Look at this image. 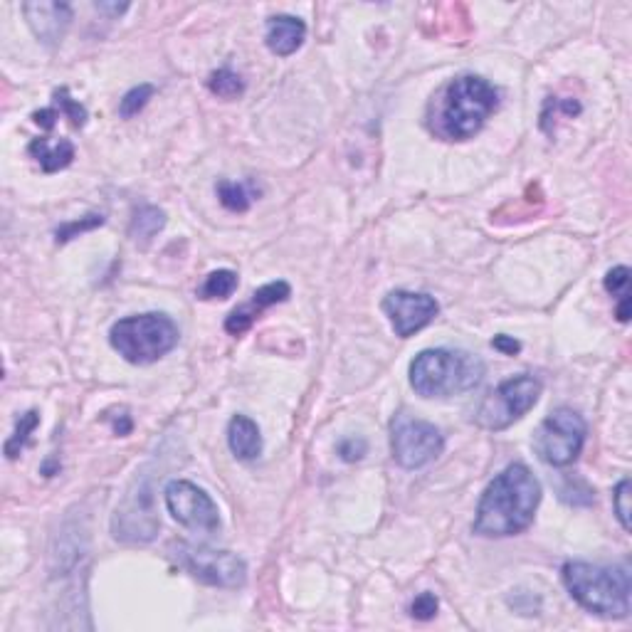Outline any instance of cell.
<instances>
[{
  "instance_id": "21",
  "label": "cell",
  "mask_w": 632,
  "mask_h": 632,
  "mask_svg": "<svg viewBox=\"0 0 632 632\" xmlns=\"http://www.w3.org/2000/svg\"><path fill=\"white\" fill-rule=\"evenodd\" d=\"M215 193H218L223 208L230 210V213H247V210H250L252 196L250 191H247L245 183L220 181L218 186H215Z\"/></svg>"
},
{
  "instance_id": "20",
  "label": "cell",
  "mask_w": 632,
  "mask_h": 632,
  "mask_svg": "<svg viewBox=\"0 0 632 632\" xmlns=\"http://www.w3.org/2000/svg\"><path fill=\"white\" fill-rule=\"evenodd\" d=\"M38 425H40L38 410H28L25 415H20L18 425H15V433L10 435L8 442H5V455H8V460H15V457L25 450V445L30 442V435L35 433Z\"/></svg>"
},
{
  "instance_id": "29",
  "label": "cell",
  "mask_w": 632,
  "mask_h": 632,
  "mask_svg": "<svg viewBox=\"0 0 632 632\" xmlns=\"http://www.w3.org/2000/svg\"><path fill=\"white\" fill-rule=\"evenodd\" d=\"M368 452V442L363 437H346L339 442V457L344 462H358L363 460V455Z\"/></svg>"
},
{
  "instance_id": "24",
  "label": "cell",
  "mask_w": 632,
  "mask_h": 632,
  "mask_svg": "<svg viewBox=\"0 0 632 632\" xmlns=\"http://www.w3.org/2000/svg\"><path fill=\"white\" fill-rule=\"evenodd\" d=\"M52 99H55V104L52 107L60 112V117L65 114L67 119H70V124L75 126V129H82L84 124H87V109L82 107V104L75 102V99L70 97V89L62 87V89H55V94H52Z\"/></svg>"
},
{
  "instance_id": "25",
  "label": "cell",
  "mask_w": 632,
  "mask_h": 632,
  "mask_svg": "<svg viewBox=\"0 0 632 632\" xmlns=\"http://www.w3.org/2000/svg\"><path fill=\"white\" fill-rule=\"evenodd\" d=\"M154 84H139V87L129 89V92L124 94V99L119 102V114L124 119H131L136 117V114L141 112V109L149 104V99L154 97Z\"/></svg>"
},
{
  "instance_id": "8",
  "label": "cell",
  "mask_w": 632,
  "mask_h": 632,
  "mask_svg": "<svg viewBox=\"0 0 632 632\" xmlns=\"http://www.w3.org/2000/svg\"><path fill=\"white\" fill-rule=\"evenodd\" d=\"M445 450V437L433 423L410 418L398 413L391 423V452L393 460L405 470H420L437 460Z\"/></svg>"
},
{
  "instance_id": "30",
  "label": "cell",
  "mask_w": 632,
  "mask_h": 632,
  "mask_svg": "<svg viewBox=\"0 0 632 632\" xmlns=\"http://www.w3.org/2000/svg\"><path fill=\"white\" fill-rule=\"evenodd\" d=\"M492 346H494V349H497V351H502V354H507V356H514V354H519V351H521L519 341H516L514 336H504V334L494 336Z\"/></svg>"
},
{
  "instance_id": "26",
  "label": "cell",
  "mask_w": 632,
  "mask_h": 632,
  "mask_svg": "<svg viewBox=\"0 0 632 632\" xmlns=\"http://www.w3.org/2000/svg\"><path fill=\"white\" fill-rule=\"evenodd\" d=\"M99 225H104V215L102 213H89V215H84V218L72 220V223L60 225V228L55 230V240L62 245V242H70L82 233H89V230L99 228Z\"/></svg>"
},
{
  "instance_id": "6",
  "label": "cell",
  "mask_w": 632,
  "mask_h": 632,
  "mask_svg": "<svg viewBox=\"0 0 632 632\" xmlns=\"http://www.w3.org/2000/svg\"><path fill=\"white\" fill-rule=\"evenodd\" d=\"M544 391L539 378L529 376H516L504 381L502 386L494 388L487 398L479 403L477 413H474V423L484 430H507L509 425H514L516 420L524 418L536 403H539V395Z\"/></svg>"
},
{
  "instance_id": "17",
  "label": "cell",
  "mask_w": 632,
  "mask_h": 632,
  "mask_svg": "<svg viewBox=\"0 0 632 632\" xmlns=\"http://www.w3.org/2000/svg\"><path fill=\"white\" fill-rule=\"evenodd\" d=\"M30 156L40 163V168L45 173H57L75 161V144L67 139H35L30 144Z\"/></svg>"
},
{
  "instance_id": "5",
  "label": "cell",
  "mask_w": 632,
  "mask_h": 632,
  "mask_svg": "<svg viewBox=\"0 0 632 632\" xmlns=\"http://www.w3.org/2000/svg\"><path fill=\"white\" fill-rule=\"evenodd\" d=\"M178 336L181 331H178L176 321L158 312L126 316L109 331L114 351L134 366H149L158 358L171 354L178 346Z\"/></svg>"
},
{
  "instance_id": "14",
  "label": "cell",
  "mask_w": 632,
  "mask_h": 632,
  "mask_svg": "<svg viewBox=\"0 0 632 632\" xmlns=\"http://www.w3.org/2000/svg\"><path fill=\"white\" fill-rule=\"evenodd\" d=\"M289 297H292V287H289L287 282L265 284V287H260L255 294H252L250 304H245V307L230 312L228 319H225V331L233 336H242L257 319H260V314L265 312V309L287 302Z\"/></svg>"
},
{
  "instance_id": "15",
  "label": "cell",
  "mask_w": 632,
  "mask_h": 632,
  "mask_svg": "<svg viewBox=\"0 0 632 632\" xmlns=\"http://www.w3.org/2000/svg\"><path fill=\"white\" fill-rule=\"evenodd\" d=\"M304 38H307V25L294 15H275L267 23L265 42L279 57L294 55L302 47Z\"/></svg>"
},
{
  "instance_id": "1",
  "label": "cell",
  "mask_w": 632,
  "mask_h": 632,
  "mask_svg": "<svg viewBox=\"0 0 632 632\" xmlns=\"http://www.w3.org/2000/svg\"><path fill=\"white\" fill-rule=\"evenodd\" d=\"M541 504V484L534 472L516 462L489 482L474 514V534L507 539L526 531Z\"/></svg>"
},
{
  "instance_id": "27",
  "label": "cell",
  "mask_w": 632,
  "mask_h": 632,
  "mask_svg": "<svg viewBox=\"0 0 632 632\" xmlns=\"http://www.w3.org/2000/svg\"><path fill=\"white\" fill-rule=\"evenodd\" d=\"M613 509H615V516H618L620 526H623L625 531H630V482L628 479H623V482L615 487Z\"/></svg>"
},
{
  "instance_id": "4",
  "label": "cell",
  "mask_w": 632,
  "mask_h": 632,
  "mask_svg": "<svg viewBox=\"0 0 632 632\" xmlns=\"http://www.w3.org/2000/svg\"><path fill=\"white\" fill-rule=\"evenodd\" d=\"M484 363L470 351L428 349L410 363V386L423 398H452L477 388Z\"/></svg>"
},
{
  "instance_id": "13",
  "label": "cell",
  "mask_w": 632,
  "mask_h": 632,
  "mask_svg": "<svg viewBox=\"0 0 632 632\" xmlns=\"http://www.w3.org/2000/svg\"><path fill=\"white\" fill-rule=\"evenodd\" d=\"M23 13L30 30L35 33V38L47 47L60 45L72 23L70 3H47V0H40V3H23Z\"/></svg>"
},
{
  "instance_id": "23",
  "label": "cell",
  "mask_w": 632,
  "mask_h": 632,
  "mask_svg": "<svg viewBox=\"0 0 632 632\" xmlns=\"http://www.w3.org/2000/svg\"><path fill=\"white\" fill-rule=\"evenodd\" d=\"M208 89L215 94V97L228 99L230 102V99H237L245 94V82H242L240 75H235L233 70H228V67H225V70H218L210 75Z\"/></svg>"
},
{
  "instance_id": "10",
  "label": "cell",
  "mask_w": 632,
  "mask_h": 632,
  "mask_svg": "<svg viewBox=\"0 0 632 632\" xmlns=\"http://www.w3.org/2000/svg\"><path fill=\"white\" fill-rule=\"evenodd\" d=\"M166 507L181 526L200 534H213L220 529V512L210 494L188 479H173L166 484Z\"/></svg>"
},
{
  "instance_id": "18",
  "label": "cell",
  "mask_w": 632,
  "mask_h": 632,
  "mask_svg": "<svg viewBox=\"0 0 632 632\" xmlns=\"http://www.w3.org/2000/svg\"><path fill=\"white\" fill-rule=\"evenodd\" d=\"M163 228H166V213H163L161 208H156V205H141V208H136L134 218H131L129 235L134 237L139 245H146V242L154 240Z\"/></svg>"
},
{
  "instance_id": "3",
  "label": "cell",
  "mask_w": 632,
  "mask_h": 632,
  "mask_svg": "<svg viewBox=\"0 0 632 632\" xmlns=\"http://www.w3.org/2000/svg\"><path fill=\"white\" fill-rule=\"evenodd\" d=\"M566 591L588 613L600 618H628L632 581L625 566H598L586 561H568L561 568Z\"/></svg>"
},
{
  "instance_id": "9",
  "label": "cell",
  "mask_w": 632,
  "mask_h": 632,
  "mask_svg": "<svg viewBox=\"0 0 632 632\" xmlns=\"http://www.w3.org/2000/svg\"><path fill=\"white\" fill-rule=\"evenodd\" d=\"M176 561L191 573L193 578L213 588H242L247 581V566L240 556L230 551H215L208 546L178 544Z\"/></svg>"
},
{
  "instance_id": "2",
  "label": "cell",
  "mask_w": 632,
  "mask_h": 632,
  "mask_svg": "<svg viewBox=\"0 0 632 632\" xmlns=\"http://www.w3.org/2000/svg\"><path fill=\"white\" fill-rule=\"evenodd\" d=\"M499 104V92L477 75L452 79L435 102L430 129L445 141H467L484 126Z\"/></svg>"
},
{
  "instance_id": "32",
  "label": "cell",
  "mask_w": 632,
  "mask_h": 632,
  "mask_svg": "<svg viewBox=\"0 0 632 632\" xmlns=\"http://www.w3.org/2000/svg\"><path fill=\"white\" fill-rule=\"evenodd\" d=\"M97 8H99V10H109V13H114V15H121L126 8H129V5H107V3H99Z\"/></svg>"
},
{
  "instance_id": "19",
  "label": "cell",
  "mask_w": 632,
  "mask_h": 632,
  "mask_svg": "<svg viewBox=\"0 0 632 632\" xmlns=\"http://www.w3.org/2000/svg\"><path fill=\"white\" fill-rule=\"evenodd\" d=\"M603 284L613 297H618V312H615L618 321L628 324L630 321V270L625 265L613 267V270L605 275Z\"/></svg>"
},
{
  "instance_id": "31",
  "label": "cell",
  "mask_w": 632,
  "mask_h": 632,
  "mask_svg": "<svg viewBox=\"0 0 632 632\" xmlns=\"http://www.w3.org/2000/svg\"><path fill=\"white\" fill-rule=\"evenodd\" d=\"M112 425H114V433H117L119 437L129 435L131 428H134V423H131V415L126 413V410H124V415H121V420L119 418L112 420Z\"/></svg>"
},
{
  "instance_id": "7",
  "label": "cell",
  "mask_w": 632,
  "mask_h": 632,
  "mask_svg": "<svg viewBox=\"0 0 632 632\" xmlns=\"http://www.w3.org/2000/svg\"><path fill=\"white\" fill-rule=\"evenodd\" d=\"M586 420L571 408L553 410L534 435V450L551 467H568L581 457L586 445Z\"/></svg>"
},
{
  "instance_id": "22",
  "label": "cell",
  "mask_w": 632,
  "mask_h": 632,
  "mask_svg": "<svg viewBox=\"0 0 632 632\" xmlns=\"http://www.w3.org/2000/svg\"><path fill=\"white\" fill-rule=\"evenodd\" d=\"M237 289V275L233 270H215L205 277L198 289L200 299H228Z\"/></svg>"
},
{
  "instance_id": "16",
  "label": "cell",
  "mask_w": 632,
  "mask_h": 632,
  "mask_svg": "<svg viewBox=\"0 0 632 632\" xmlns=\"http://www.w3.org/2000/svg\"><path fill=\"white\" fill-rule=\"evenodd\" d=\"M228 445L242 462H252L262 455V433L247 415H235L228 425Z\"/></svg>"
},
{
  "instance_id": "12",
  "label": "cell",
  "mask_w": 632,
  "mask_h": 632,
  "mask_svg": "<svg viewBox=\"0 0 632 632\" xmlns=\"http://www.w3.org/2000/svg\"><path fill=\"white\" fill-rule=\"evenodd\" d=\"M381 307L391 321L395 336L400 339H410L440 314V304L435 302V297L423 292H408V289H395L383 299Z\"/></svg>"
},
{
  "instance_id": "11",
  "label": "cell",
  "mask_w": 632,
  "mask_h": 632,
  "mask_svg": "<svg viewBox=\"0 0 632 632\" xmlns=\"http://www.w3.org/2000/svg\"><path fill=\"white\" fill-rule=\"evenodd\" d=\"M158 516L154 512V497L146 484V477L134 482V489L124 497V504L114 514V536L121 541H151L158 534Z\"/></svg>"
},
{
  "instance_id": "28",
  "label": "cell",
  "mask_w": 632,
  "mask_h": 632,
  "mask_svg": "<svg viewBox=\"0 0 632 632\" xmlns=\"http://www.w3.org/2000/svg\"><path fill=\"white\" fill-rule=\"evenodd\" d=\"M437 608H440V603H437L435 593H420L413 600V605H410V615L415 620H433L437 615Z\"/></svg>"
}]
</instances>
